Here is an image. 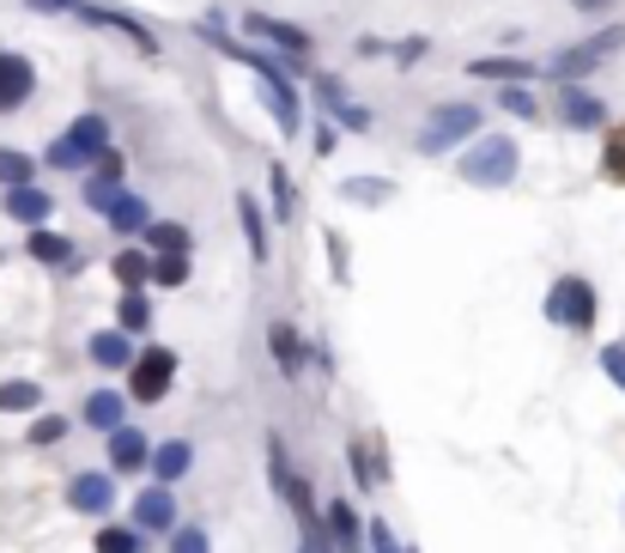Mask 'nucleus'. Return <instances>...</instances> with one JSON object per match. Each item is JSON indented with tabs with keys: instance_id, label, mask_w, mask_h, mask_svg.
I'll list each match as a JSON object with an SVG mask.
<instances>
[{
	"instance_id": "nucleus-1",
	"label": "nucleus",
	"mask_w": 625,
	"mask_h": 553,
	"mask_svg": "<svg viewBox=\"0 0 625 553\" xmlns=\"http://www.w3.org/2000/svg\"><path fill=\"white\" fill-rule=\"evenodd\" d=\"M195 37H207L213 49L225 55V61L249 67V74L261 79V98H268V110H274L280 134H286V140H298V134H304V98H298V86H292V67L280 61V55L255 49L249 37H225V19H219V13L195 19Z\"/></svg>"
},
{
	"instance_id": "nucleus-2",
	"label": "nucleus",
	"mask_w": 625,
	"mask_h": 553,
	"mask_svg": "<svg viewBox=\"0 0 625 553\" xmlns=\"http://www.w3.org/2000/svg\"><path fill=\"white\" fill-rule=\"evenodd\" d=\"M104 153H110V122H104V110H86V116H73L49 146H43V165L67 177V171H92Z\"/></svg>"
},
{
	"instance_id": "nucleus-3",
	"label": "nucleus",
	"mask_w": 625,
	"mask_h": 553,
	"mask_svg": "<svg viewBox=\"0 0 625 553\" xmlns=\"http://www.w3.org/2000/svg\"><path fill=\"white\" fill-rule=\"evenodd\" d=\"M462 177H468L474 189H510L522 171V146L510 140V134H474L468 153L456 158Z\"/></svg>"
},
{
	"instance_id": "nucleus-4",
	"label": "nucleus",
	"mask_w": 625,
	"mask_h": 553,
	"mask_svg": "<svg viewBox=\"0 0 625 553\" xmlns=\"http://www.w3.org/2000/svg\"><path fill=\"white\" fill-rule=\"evenodd\" d=\"M541 311H547L553 329L589 335V329H595V316H601V304H595V286H589L583 274H559L547 286V298H541Z\"/></svg>"
},
{
	"instance_id": "nucleus-5",
	"label": "nucleus",
	"mask_w": 625,
	"mask_h": 553,
	"mask_svg": "<svg viewBox=\"0 0 625 553\" xmlns=\"http://www.w3.org/2000/svg\"><path fill=\"white\" fill-rule=\"evenodd\" d=\"M625 49V25H601L595 37H583V43H571V49H559L547 61V79H559V86H583L589 74H595L607 55H620Z\"/></svg>"
},
{
	"instance_id": "nucleus-6",
	"label": "nucleus",
	"mask_w": 625,
	"mask_h": 553,
	"mask_svg": "<svg viewBox=\"0 0 625 553\" xmlns=\"http://www.w3.org/2000/svg\"><path fill=\"white\" fill-rule=\"evenodd\" d=\"M474 134H480V104H438L413 146L425 158H443V153H456L462 140H474Z\"/></svg>"
},
{
	"instance_id": "nucleus-7",
	"label": "nucleus",
	"mask_w": 625,
	"mask_h": 553,
	"mask_svg": "<svg viewBox=\"0 0 625 553\" xmlns=\"http://www.w3.org/2000/svg\"><path fill=\"white\" fill-rule=\"evenodd\" d=\"M243 37L249 43H268V49L280 55V61L292 67V74H304L316 55V37L304 25H286V19H268V13H243Z\"/></svg>"
},
{
	"instance_id": "nucleus-8",
	"label": "nucleus",
	"mask_w": 625,
	"mask_h": 553,
	"mask_svg": "<svg viewBox=\"0 0 625 553\" xmlns=\"http://www.w3.org/2000/svg\"><path fill=\"white\" fill-rule=\"evenodd\" d=\"M170 383H177V353L170 347H140V359L128 365V402L158 408L170 395Z\"/></svg>"
},
{
	"instance_id": "nucleus-9",
	"label": "nucleus",
	"mask_w": 625,
	"mask_h": 553,
	"mask_svg": "<svg viewBox=\"0 0 625 553\" xmlns=\"http://www.w3.org/2000/svg\"><path fill=\"white\" fill-rule=\"evenodd\" d=\"M73 19H86V25H98V31H116V37H128L134 49L146 55V61H158V55H164L158 31H152V25H140L134 13H122V7H98V0H86V7H79Z\"/></svg>"
},
{
	"instance_id": "nucleus-10",
	"label": "nucleus",
	"mask_w": 625,
	"mask_h": 553,
	"mask_svg": "<svg viewBox=\"0 0 625 553\" xmlns=\"http://www.w3.org/2000/svg\"><path fill=\"white\" fill-rule=\"evenodd\" d=\"M122 177H128V158H122L116 146H110V153L98 158L92 171H86V189H79V201H86V207H92L98 219H104V213L122 201Z\"/></svg>"
},
{
	"instance_id": "nucleus-11",
	"label": "nucleus",
	"mask_w": 625,
	"mask_h": 553,
	"mask_svg": "<svg viewBox=\"0 0 625 553\" xmlns=\"http://www.w3.org/2000/svg\"><path fill=\"white\" fill-rule=\"evenodd\" d=\"M67 505H73L79 517H110V505H116V474L79 469L73 481H67Z\"/></svg>"
},
{
	"instance_id": "nucleus-12",
	"label": "nucleus",
	"mask_w": 625,
	"mask_h": 553,
	"mask_svg": "<svg viewBox=\"0 0 625 553\" xmlns=\"http://www.w3.org/2000/svg\"><path fill=\"white\" fill-rule=\"evenodd\" d=\"M31 92H37V67H31V55L0 49V116L25 110V104H31Z\"/></svg>"
},
{
	"instance_id": "nucleus-13",
	"label": "nucleus",
	"mask_w": 625,
	"mask_h": 553,
	"mask_svg": "<svg viewBox=\"0 0 625 553\" xmlns=\"http://www.w3.org/2000/svg\"><path fill=\"white\" fill-rule=\"evenodd\" d=\"M559 122L565 128H577V134H595V128H607V104H601L589 86H559Z\"/></svg>"
},
{
	"instance_id": "nucleus-14",
	"label": "nucleus",
	"mask_w": 625,
	"mask_h": 553,
	"mask_svg": "<svg viewBox=\"0 0 625 553\" xmlns=\"http://www.w3.org/2000/svg\"><path fill=\"white\" fill-rule=\"evenodd\" d=\"M0 207H7V219H19L31 232V225H49L55 219V195L43 183H19V189H0Z\"/></svg>"
},
{
	"instance_id": "nucleus-15",
	"label": "nucleus",
	"mask_w": 625,
	"mask_h": 553,
	"mask_svg": "<svg viewBox=\"0 0 625 553\" xmlns=\"http://www.w3.org/2000/svg\"><path fill=\"white\" fill-rule=\"evenodd\" d=\"M134 529H140V535H164V529H177V493H170L164 481H152V487L134 499Z\"/></svg>"
},
{
	"instance_id": "nucleus-16",
	"label": "nucleus",
	"mask_w": 625,
	"mask_h": 553,
	"mask_svg": "<svg viewBox=\"0 0 625 553\" xmlns=\"http://www.w3.org/2000/svg\"><path fill=\"white\" fill-rule=\"evenodd\" d=\"M468 74L474 79H492V86H534L547 67H541V61H516V55H474Z\"/></svg>"
},
{
	"instance_id": "nucleus-17",
	"label": "nucleus",
	"mask_w": 625,
	"mask_h": 553,
	"mask_svg": "<svg viewBox=\"0 0 625 553\" xmlns=\"http://www.w3.org/2000/svg\"><path fill=\"white\" fill-rule=\"evenodd\" d=\"M268 347H274L280 377L298 383V377H304V365H310V341H304V335L292 329V323H274V329H268Z\"/></svg>"
},
{
	"instance_id": "nucleus-18",
	"label": "nucleus",
	"mask_w": 625,
	"mask_h": 553,
	"mask_svg": "<svg viewBox=\"0 0 625 553\" xmlns=\"http://www.w3.org/2000/svg\"><path fill=\"white\" fill-rule=\"evenodd\" d=\"M86 353H92L98 371H128L134 359H140V347H134L128 329H98L92 341H86Z\"/></svg>"
},
{
	"instance_id": "nucleus-19",
	"label": "nucleus",
	"mask_w": 625,
	"mask_h": 553,
	"mask_svg": "<svg viewBox=\"0 0 625 553\" xmlns=\"http://www.w3.org/2000/svg\"><path fill=\"white\" fill-rule=\"evenodd\" d=\"M322 529H328V541H334V553H359V541H365V517L352 511L346 499L322 505Z\"/></svg>"
},
{
	"instance_id": "nucleus-20",
	"label": "nucleus",
	"mask_w": 625,
	"mask_h": 553,
	"mask_svg": "<svg viewBox=\"0 0 625 553\" xmlns=\"http://www.w3.org/2000/svg\"><path fill=\"white\" fill-rule=\"evenodd\" d=\"M104 438H110V469L116 474H140L146 462H152V438L134 432V426H116V432H104Z\"/></svg>"
},
{
	"instance_id": "nucleus-21",
	"label": "nucleus",
	"mask_w": 625,
	"mask_h": 553,
	"mask_svg": "<svg viewBox=\"0 0 625 553\" xmlns=\"http://www.w3.org/2000/svg\"><path fill=\"white\" fill-rule=\"evenodd\" d=\"M146 469H152V481L177 487V481L195 469V444H189V438H164V444H152V462H146Z\"/></svg>"
},
{
	"instance_id": "nucleus-22",
	"label": "nucleus",
	"mask_w": 625,
	"mask_h": 553,
	"mask_svg": "<svg viewBox=\"0 0 625 553\" xmlns=\"http://www.w3.org/2000/svg\"><path fill=\"white\" fill-rule=\"evenodd\" d=\"M25 256H31V262H43V268H67V262H73V237L55 232V225H31Z\"/></svg>"
},
{
	"instance_id": "nucleus-23",
	"label": "nucleus",
	"mask_w": 625,
	"mask_h": 553,
	"mask_svg": "<svg viewBox=\"0 0 625 553\" xmlns=\"http://www.w3.org/2000/svg\"><path fill=\"white\" fill-rule=\"evenodd\" d=\"M237 225H243V237H249V256L268 262V256H274V244H268V213H261V201L249 195V189H237Z\"/></svg>"
},
{
	"instance_id": "nucleus-24",
	"label": "nucleus",
	"mask_w": 625,
	"mask_h": 553,
	"mask_svg": "<svg viewBox=\"0 0 625 553\" xmlns=\"http://www.w3.org/2000/svg\"><path fill=\"white\" fill-rule=\"evenodd\" d=\"M304 79H310V104L322 110V116H340V110L352 104L346 79H340V74H328V67H304Z\"/></svg>"
},
{
	"instance_id": "nucleus-25",
	"label": "nucleus",
	"mask_w": 625,
	"mask_h": 553,
	"mask_svg": "<svg viewBox=\"0 0 625 553\" xmlns=\"http://www.w3.org/2000/svg\"><path fill=\"white\" fill-rule=\"evenodd\" d=\"M86 426H98V432H116V426H128V395L92 390V395H86Z\"/></svg>"
},
{
	"instance_id": "nucleus-26",
	"label": "nucleus",
	"mask_w": 625,
	"mask_h": 553,
	"mask_svg": "<svg viewBox=\"0 0 625 553\" xmlns=\"http://www.w3.org/2000/svg\"><path fill=\"white\" fill-rule=\"evenodd\" d=\"M140 237H146V250H152V256H189V250H195V237H189L183 219H152Z\"/></svg>"
},
{
	"instance_id": "nucleus-27",
	"label": "nucleus",
	"mask_w": 625,
	"mask_h": 553,
	"mask_svg": "<svg viewBox=\"0 0 625 553\" xmlns=\"http://www.w3.org/2000/svg\"><path fill=\"white\" fill-rule=\"evenodd\" d=\"M116 329L152 335V292H146V286H128V292L116 298Z\"/></svg>"
},
{
	"instance_id": "nucleus-28",
	"label": "nucleus",
	"mask_w": 625,
	"mask_h": 553,
	"mask_svg": "<svg viewBox=\"0 0 625 553\" xmlns=\"http://www.w3.org/2000/svg\"><path fill=\"white\" fill-rule=\"evenodd\" d=\"M104 219H110V232H116V237H140L146 225H152V201H140V195H128V189H122V201L104 213Z\"/></svg>"
},
{
	"instance_id": "nucleus-29",
	"label": "nucleus",
	"mask_w": 625,
	"mask_h": 553,
	"mask_svg": "<svg viewBox=\"0 0 625 553\" xmlns=\"http://www.w3.org/2000/svg\"><path fill=\"white\" fill-rule=\"evenodd\" d=\"M340 201H352V207H383V201H395V183L389 177H346V183H340Z\"/></svg>"
},
{
	"instance_id": "nucleus-30",
	"label": "nucleus",
	"mask_w": 625,
	"mask_h": 553,
	"mask_svg": "<svg viewBox=\"0 0 625 553\" xmlns=\"http://www.w3.org/2000/svg\"><path fill=\"white\" fill-rule=\"evenodd\" d=\"M110 274L122 280V292H128V286H152V250H122V256H110Z\"/></svg>"
},
{
	"instance_id": "nucleus-31",
	"label": "nucleus",
	"mask_w": 625,
	"mask_h": 553,
	"mask_svg": "<svg viewBox=\"0 0 625 553\" xmlns=\"http://www.w3.org/2000/svg\"><path fill=\"white\" fill-rule=\"evenodd\" d=\"M19 183H37V158L19 153V146H0V189H19Z\"/></svg>"
},
{
	"instance_id": "nucleus-32",
	"label": "nucleus",
	"mask_w": 625,
	"mask_h": 553,
	"mask_svg": "<svg viewBox=\"0 0 625 553\" xmlns=\"http://www.w3.org/2000/svg\"><path fill=\"white\" fill-rule=\"evenodd\" d=\"M268 189H274V219H298V189H292V171L286 165H268Z\"/></svg>"
},
{
	"instance_id": "nucleus-33",
	"label": "nucleus",
	"mask_w": 625,
	"mask_h": 553,
	"mask_svg": "<svg viewBox=\"0 0 625 553\" xmlns=\"http://www.w3.org/2000/svg\"><path fill=\"white\" fill-rule=\"evenodd\" d=\"M43 402V390L31 377H7L0 383V414H31Z\"/></svg>"
},
{
	"instance_id": "nucleus-34",
	"label": "nucleus",
	"mask_w": 625,
	"mask_h": 553,
	"mask_svg": "<svg viewBox=\"0 0 625 553\" xmlns=\"http://www.w3.org/2000/svg\"><path fill=\"white\" fill-rule=\"evenodd\" d=\"M98 553H146V535L134 523H104L98 529Z\"/></svg>"
},
{
	"instance_id": "nucleus-35",
	"label": "nucleus",
	"mask_w": 625,
	"mask_h": 553,
	"mask_svg": "<svg viewBox=\"0 0 625 553\" xmlns=\"http://www.w3.org/2000/svg\"><path fill=\"white\" fill-rule=\"evenodd\" d=\"M261 444H268V481H274V493H286V487H292V462H286V438H280V432H268V438H261Z\"/></svg>"
},
{
	"instance_id": "nucleus-36",
	"label": "nucleus",
	"mask_w": 625,
	"mask_h": 553,
	"mask_svg": "<svg viewBox=\"0 0 625 553\" xmlns=\"http://www.w3.org/2000/svg\"><path fill=\"white\" fill-rule=\"evenodd\" d=\"M498 110H510V116H522V122H541V98H534L529 86H504V92H498Z\"/></svg>"
},
{
	"instance_id": "nucleus-37",
	"label": "nucleus",
	"mask_w": 625,
	"mask_h": 553,
	"mask_svg": "<svg viewBox=\"0 0 625 553\" xmlns=\"http://www.w3.org/2000/svg\"><path fill=\"white\" fill-rule=\"evenodd\" d=\"M152 286H164V292L189 286V256H152Z\"/></svg>"
},
{
	"instance_id": "nucleus-38",
	"label": "nucleus",
	"mask_w": 625,
	"mask_h": 553,
	"mask_svg": "<svg viewBox=\"0 0 625 553\" xmlns=\"http://www.w3.org/2000/svg\"><path fill=\"white\" fill-rule=\"evenodd\" d=\"M601 177H607V183H625V128H613L607 146H601Z\"/></svg>"
},
{
	"instance_id": "nucleus-39",
	"label": "nucleus",
	"mask_w": 625,
	"mask_h": 553,
	"mask_svg": "<svg viewBox=\"0 0 625 553\" xmlns=\"http://www.w3.org/2000/svg\"><path fill=\"white\" fill-rule=\"evenodd\" d=\"M170 553H213V541L201 523H189V529H170Z\"/></svg>"
},
{
	"instance_id": "nucleus-40",
	"label": "nucleus",
	"mask_w": 625,
	"mask_h": 553,
	"mask_svg": "<svg viewBox=\"0 0 625 553\" xmlns=\"http://www.w3.org/2000/svg\"><path fill=\"white\" fill-rule=\"evenodd\" d=\"M425 49H431V37H401V43H389V61L395 67H419V61H425Z\"/></svg>"
},
{
	"instance_id": "nucleus-41",
	"label": "nucleus",
	"mask_w": 625,
	"mask_h": 553,
	"mask_svg": "<svg viewBox=\"0 0 625 553\" xmlns=\"http://www.w3.org/2000/svg\"><path fill=\"white\" fill-rule=\"evenodd\" d=\"M601 371H607L613 390L625 395V341H607V347H601Z\"/></svg>"
},
{
	"instance_id": "nucleus-42",
	"label": "nucleus",
	"mask_w": 625,
	"mask_h": 553,
	"mask_svg": "<svg viewBox=\"0 0 625 553\" xmlns=\"http://www.w3.org/2000/svg\"><path fill=\"white\" fill-rule=\"evenodd\" d=\"M365 541H371V553H401V541H395V529L383 523V517H371V523H365Z\"/></svg>"
},
{
	"instance_id": "nucleus-43",
	"label": "nucleus",
	"mask_w": 625,
	"mask_h": 553,
	"mask_svg": "<svg viewBox=\"0 0 625 553\" xmlns=\"http://www.w3.org/2000/svg\"><path fill=\"white\" fill-rule=\"evenodd\" d=\"M61 438H67V420H61V414H43V420L31 426V444H61Z\"/></svg>"
},
{
	"instance_id": "nucleus-44",
	"label": "nucleus",
	"mask_w": 625,
	"mask_h": 553,
	"mask_svg": "<svg viewBox=\"0 0 625 553\" xmlns=\"http://www.w3.org/2000/svg\"><path fill=\"white\" fill-rule=\"evenodd\" d=\"M328 122H334V128H346V134H371V122H377V116H371V110H359V104H346L340 116H328Z\"/></svg>"
},
{
	"instance_id": "nucleus-45",
	"label": "nucleus",
	"mask_w": 625,
	"mask_h": 553,
	"mask_svg": "<svg viewBox=\"0 0 625 553\" xmlns=\"http://www.w3.org/2000/svg\"><path fill=\"white\" fill-rule=\"evenodd\" d=\"M322 244H328V268H334V280H346V237H340V232H328Z\"/></svg>"
},
{
	"instance_id": "nucleus-46",
	"label": "nucleus",
	"mask_w": 625,
	"mask_h": 553,
	"mask_svg": "<svg viewBox=\"0 0 625 553\" xmlns=\"http://www.w3.org/2000/svg\"><path fill=\"white\" fill-rule=\"evenodd\" d=\"M310 146H316V158H334V146H340V128H334V122H322V128L310 134Z\"/></svg>"
},
{
	"instance_id": "nucleus-47",
	"label": "nucleus",
	"mask_w": 625,
	"mask_h": 553,
	"mask_svg": "<svg viewBox=\"0 0 625 553\" xmlns=\"http://www.w3.org/2000/svg\"><path fill=\"white\" fill-rule=\"evenodd\" d=\"M31 13H79V7H86V0H25Z\"/></svg>"
},
{
	"instance_id": "nucleus-48",
	"label": "nucleus",
	"mask_w": 625,
	"mask_h": 553,
	"mask_svg": "<svg viewBox=\"0 0 625 553\" xmlns=\"http://www.w3.org/2000/svg\"><path fill=\"white\" fill-rule=\"evenodd\" d=\"M359 55H365V61H377V55H389V43H383V37H359Z\"/></svg>"
},
{
	"instance_id": "nucleus-49",
	"label": "nucleus",
	"mask_w": 625,
	"mask_h": 553,
	"mask_svg": "<svg viewBox=\"0 0 625 553\" xmlns=\"http://www.w3.org/2000/svg\"><path fill=\"white\" fill-rule=\"evenodd\" d=\"M571 7H577V13H589V19H595V13H607L613 0H571Z\"/></svg>"
},
{
	"instance_id": "nucleus-50",
	"label": "nucleus",
	"mask_w": 625,
	"mask_h": 553,
	"mask_svg": "<svg viewBox=\"0 0 625 553\" xmlns=\"http://www.w3.org/2000/svg\"><path fill=\"white\" fill-rule=\"evenodd\" d=\"M401 553H419V548H407V541H401Z\"/></svg>"
},
{
	"instance_id": "nucleus-51",
	"label": "nucleus",
	"mask_w": 625,
	"mask_h": 553,
	"mask_svg": "<svg viewBox=\"0 0 625 553\" xmlns=\"http://www.w3.org/2000/svg\"><path fill=\"white\" fill-rule=\"evenodd\" d=\"M298 553H316V548H298Z\"/></svg>"
}]
</instances>
